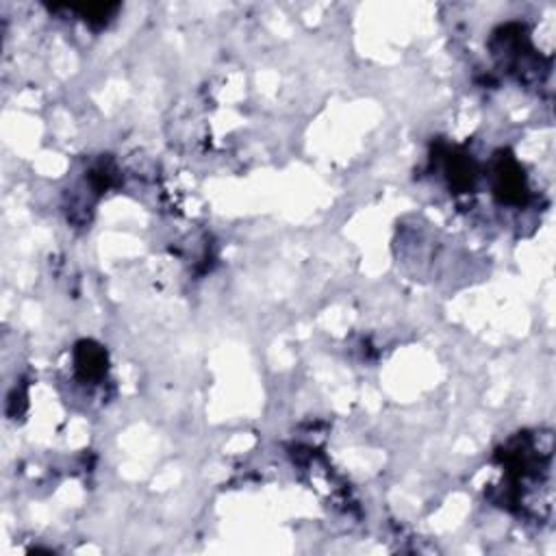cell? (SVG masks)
<instances>
[{"label":"cell","instance_id":"obj_3","mask_svg":"<svg viewBox=\"0 0 556 556\" xmlns=\"http://www.w3.org/2000/svg\"><path fill=\"white\" fill-rule=\"evenodd\" d=\"M450 180L458 189L472 187L474 180V163L467 157H452L450 159Z\"/></svg>","mask_w":556,"mask_h":556},{"label":"cell","instance_id":"obj_2","mask_svg":"<svg viewBox=\"0 0 556 556\" xmlns=\"http://www.w3.org/2000/svg\"><path fill=\"white\" fill-rule=\"evenodd\" d=\"M76 369L81 378L99 380L107 369V353L94 341H83L76 348Z\"/></svg>","mask_w":556,"mask_h":556},{"label":"cell","instance_id":"obj_1","mask_svg":"<svg viewBox=\"0 0 556 556\" xmlns=\"http://www.w3.org/2000/svg\"><path fill=\"white\" fill-rule=\"evenodd\" d=\"M496 194L504 203H521L526 194V183L513 159H500L496 168Z\"/></svg>","mask_w":556,"mask_h":556}]
</instances>
